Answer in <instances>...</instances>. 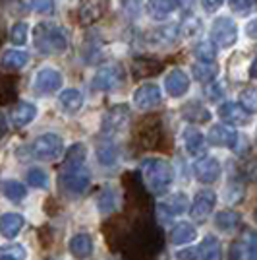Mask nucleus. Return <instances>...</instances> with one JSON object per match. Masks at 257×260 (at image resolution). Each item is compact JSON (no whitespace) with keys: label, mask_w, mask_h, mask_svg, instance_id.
<instances>
[{"label":"nucleus","mask_w":257,"mask_h":260,"mask_svg":"<svg viewBox=\"0 0 257 260\" xmlns=\"http://www.w3.org/2000/svg\"><path fill=\"white\" fill-rule=\"evenodd\" d=\"M33 43L43 54H62L68 49V35L54 22H39L33 29Z\"/></svg>","instance_id":"1"},{"label":"nucleus","mask_w":257,"mask_h":260,"mask_svg":"<svg viewBox=\"0 0 257 260\" xmlns=\"http://www.w3.org/2000/svg\"><path fill=\"white\" fill-rule=\"evenodd\" d=\"M141 171L145 177V183L153 194H164L170 188L174 181L172 165L162 157H149L141 163Z\"/></svg>","instance_id":"2"},{"label":"nucleus","mask_w":257,"mask_h":260,"mask_svg":"<svg viewBox=\"0 0 257 260\" xmlns=\"http://www.w3.org/2000/svg\"><path fill=\"white\" fill-rule=\"evenodd\" d=\"M62 152H64V142L58 134H53V132L41 134L31 144L33 157H37L41 161H54V159L60 157Z\"/></svg>","instance_id":"3"},{"label":"nucleus","mask_w":257,"mask_h":260,"mask_svg":"<svg viewBox=\"0 0 257 260\" xmlns=\"http://www.w3.org/2000/svg\"><path fill=\"white\" fill-rule=\"evenodd\" d=\"M58 184L70 196H81L91 184V173H89L85 165L79 167V169H72V171H60L58 173Z\"/></svg>","instance_id":"4"},{"label":"nucleus","mask_w":257,"mask_h":260,"mask_svg":"<svg viewBox=\"0 0 257 260\" xmlns=\"http://www.w3.org/2000/svg\"><path fill=\"white\" fill-rule=\"evenodd\" d=\"M126 78V72L122 64H116V62H110V64L101 66L93 76V82H91V87L97 89V91H112L116 89Z\"/></svg>","instance_id":"5"},{"label":"nucleus","mask_w":257,"mask_h":260,"mask_svg":"<svg viewBox=\"0 0 257 260\" xmlns=\"http://www.w3.org/2000/svg\"><path fill=\"white\" fill-rule=\"evenodd\" d=\"M211 41L217 47L228 49L238 41V25L232 18H217L211 23Z\"/></svg>","instance_id":"6"},{"label":"nucleus","mask_w":257,"mask_h":260,"mask_svg":"<svg viewBox=\"0 0 257 260\" xmlns=\"http://www.w3.org/2000/svg\"><path fill=\"white\" fill-rule=\"evenodd\" d=\"M64 78L62 74L56 70V68H51V66H45L41 68L37 74H35V80H33V87L37 93L41 95H47V93H54L58 91L60 86H62Z\"/></svg>","instance_id":"7"},{"label":"nucleus","mask_w":257,"mask_h":260,"mask_svg":"<svg viewBox=\"0 0 257 260\" xmlns=\"http://www.w3.org/2000/svg\"><path fill=\"white\" fill-rule=\"evenodd\" d=\"M161 87L157 84H143L134 91V105L140 111H149L161 103Z\"/></svg>","instance_id":"8"},{"label":"nucleus","mask_w":257,"mask_h":260,"mask_svg":"<svg viewBox=\"0 0 257 260\" xmlns=\"http://www.w3.org/2000/svg\"><path fill=\"white\" fill-rule=\"evenodd\" d=\"M215 204H217V196L213 190H199L190 206V214L195 221H203L213 214Z\"/></svg>","instance_id":"9"},{"label":"nucleus","mask_w":257,"mask_h":260,"mask_svg":"<svg viewBox=\"0 0 257 260\" xmlns=\"http://www.w3.org/2000/svg\"><path fill=\"white\" fill-rule=\"evenodd\" d=\"M219 117L230 126H244V124L249 122V111L242 107V103L226 101L219 107Z\"/></svg>","instance_id":"10"},{"label":"nucleus","mask_w":257,"mask_h":260,"mask_svg":"<svg viewBox=\"0 0 257 260\" xmlns=\"http://www.w3.org/2000/svg\"><path fill=\"white\" fill-rule=\"evenodd\" d=\"M130 120V109L126 105H116L108 109L105 119H103V130L105 134H116L122 128H126Z\"/></svg>","instance_id":"11"},{"label":"nucleus","mask_w":257,"mask_h":260,"mask_svg":"<svg viewBox=\"0 0 257 260\" xmlns=\"http://www.w3.org/2000/svg\"><path fill=\"white\" fill-rule=\"evenodd\" d=\"M193 173L195 179L203 184H213L221 177V163L215 157H201L193 165Z\"/></svg>","instance_id":"12"},{"label":"nucleus","mask_w":257,"mask_h":260,"mask_svg":"<svg viewBox=\"0 0 257 260\" xmlns=\"http://www.w3.org/2000/svg\"><path fill=\"white\" fill-rule=\"evenodd\" d=\"M164 89L170 98H182L190 89V76L180 68H174L168 72V76L164 78Z\"/></svg>","instance_id":"13"},{"label":"nucleus","mask_w":257,"mask_h":260,"mask_svg":"<svg viewBox=\"0 0 257 260\" xmlns=\"http://www.w3.org/2000/svg\"><path fill=\"white\" fill-rule=\"evenodd\" d=\"M207 140L213 146H219V148H236L238 132L230 124H215L213 128L209 130Z\"/></svg>","instance_id":"14"},{"label":"nucleus","mask_w":257,"mask_h":260,"mask_svg":"<svg viewBox=\"0 0 257 260\" xmlns=\"http://www.w3.org/2000/svg\"><path fill=\"white\" fill-rule=\"evenodd\" d=\"M159 208L166 216H182L190 210V200L184 192H174V194L166 196L164 200H161Z\"/></svg>","instance_id":"15"},{"label":"nucleus","mask_w":257,"mask_h":260,"mask_svg":"<svg viewBox=\"0 0 257 260\" xmlns=\"http://www.w3.org/2000/svg\"><path fill=\"white\" fill-rule=\"evenodd\" d=\"M108 6V0H83L81 8H79V16H81V23L89 25V23L97 22L105 8Z\"/></svg>","instance_id":"16"},{"label":"nucleus","mask_w":257,"mask_h":260,"mask_svg":"<svg viewBox=\"0 0 257 260\" xmlns=\"http://www.w3.org/2000/svg\"><path fill=\"white\" fill-rule=\"evenodd\" d=\"M180 0H147V12L153 20H166L172 12L178 10Z\"/></svg>","instance_id":"17"},{"label":"nucleus","mask_w":257,"mask_h":260,"mask_svg":"<svg viewBox=\"0 0 257 260\" xmlns=\"http://www.w3.org/2000/svg\"><path fill=\"white\" fill-rule=\"evenodd\" d=\"M35 117H37V107L33 103H29V101H20L16 107L12 109V115H10L12 124L18 126V128L29 124Z\"/></svg>","instance_id":"18"},{"label":"nucleus","mask_w":257,"mask_h":260,"mask_svg":"<svg viewBox=\"0 0 257 260\" xmlns=\"http://www.w3.org/2000/svg\"><path fill=\"white\" fill-rule=\"evenodd\" d=\"M83 105V93L79 89H64L58 98V107L64 111L66 115H75Z\"/></svg>","instance_id":"19"},{"label":"nucleus","mask_w":257,"mask_h":260,"mask_svg":"<svg viewBox=\"0 0 257 260\" xmlns=\"http://www.w3.org/2000/svg\"><path fill=\"white\" fill-rule=\"evenodd\" d=\"M23 223H25V219L20 214H14V212L4 214V216H0V233L6 239L18 237L20 231L23 229Z\"/></svg>","instance_id":"20"},{"label":"nucleus","mask_w":257,"mask_h":260,"mask_svg":"<svg viewBox=\"0 0 257 260\" xmlns=\"http://www.w3.org/2000/svg\"><path fill=\"white\" fill-rule=\"evenodd\" d=\"M70 252L74 258L83 260L93 252V239L87 233H75L74 237L70 239Z\"/></svg>","instance_id":"21"},{"label":"nucleus","mask_w":257,"mask_h":260,"mask_svg":"<svg viewBox=\"0 0 257 260\" xmlns=\"http://www.w3.org/2000/svg\"><path fill=\"white\" fill-rule=\"evenodd\" d=\"M184 146L190 155L199 157L201 153H205V136L197 128L190 126L184 130Z\"/></svg>","instance_id":"22"},{"label":"nucleus","mask_w":257,"mask_h":260,"mask_svg":"<svg viewBox=\"0 0 257 260\" xmlns=\"http://www.w3.org/2000/svg\"><path fill=\"white\" fill-rule=\"evenodd\" d=\"M85 157H87L85 146H83V144H74V146L68 150V153H66L64 161L60 165V171H72V169L83 167Z\"/></svg>","instance_id":"23"},{"label":"nucleus","mask_w":257,"mask_h":260,"mask_svg":"<svg viewBox=\"0 0 257 260\" xmlns=\"http://www.w3.org/2000/svg\"><path fill=\"white\" fill-rule=\"evenodd\" d=\"M199 260H223V249L219 239H215L213 235H207L199 245Z\"/></svg>","instance_id":"24"},{"label":"nucleus","mask_w":257,"mask_h":260,"mask_svg":"<svg viewBox=\"0 0 257 260\" xmlns=\"http://www.w3.org/2000/svg\"><path fill=\"white\" fill-rule=\"evenodd\" d=\"M195 237H197L195 228H193L192 223H186V221L174 225V229H172L170 235H168L172 245H188V243H192Z\"/></svg>","instance_id":"25"},{"label":"nucleus","mask_w":257,"mask_h":260,"mask_svg":"<svg viewBox=\"0 0 257 260\" xmlns=\"http://www.w3.org/2000/svg\"><path fill=\"white\" fill-rule=\"evenodd\" d=\"M178 25L176 23H170V25H164V27H159V29H153L151 33V41L157 45H161V47H168V45L176 43V39H178Z\"/></svg>","instance_id":"26"},{"label":"nucleus","mask_w":257,"mask_h":260,"mask_svg":"<svg viewBox=\"0 0 257 260\" xmlns=\"http://www.w3.org/2000/svg\"><path fill=\"white\" fill-rule=\"evenodd\" d=\"M27 60H29V54L27 53L10 49V51H6V53L2 54L0 64H2V68H6V70H22L23 66L27 64Z\"/></svg>","instance_id":"27"},{"label":"nucleus","mask_w":257,"mask_h":260,"mask_svg":"<svg viewBox=\"0 0 257 260\" xmlns=\"http://www.w3.org/2000/svg\"><path fill=\"white\" fill-rule=\"evenodd\" d=\"M192 74L197 82L209 84V82H215V78L219 74V66L215 64V62H203V60H199V62H195L192 66Z\"/></svg>","instance_id":"28"},{"label":"nucleus","mask_w":257,"mask_h":260,"mask_svg":"<svg viewBox=\"0 0 257 260\" xmlns=\"http://www.w3.org/2000/svg\"><path fill=\"white\" fill-rule=\"evenodd\" d=\"M215 225L225 233H230L240 225V214L234 210H223L215 216Z\"/></svg>","instance_id":"29"},{"label":"nucleus","mask_w":257,"mask_h":260,"mask_svg":"<svg viewBox=\"0 0 257 260\" xmlns=\"http://www.w3.org/2000/svg\"><path fill=\"white\" fill-rule=\"evenodd\" d=\"M97 157H99V161L103 163V165H114L118 159V148L112 144V142H103V144H99L97 146Z\"/></svg>","instance_id":"30"},{"label":"nucleus","mask_w":257,"mask_h":260,"mask_svg":"<svg viewBox=\"0 0 257 260\" xmlns=\"http://www.w3.org/2000/svg\"><path fill=\"white\" fill-rule=\"evenodd\" d=\"M97 206H99V210H101V214H103V216L112 214L118 206L116 192H114V190H110V188L103 190V192L99 194V198H97Z\"/></svg>","instance_id":"31"},{"label":"nucleus","mask_w":257,"mask_h":260,"mask_svg":"<svg viewBox=\"0 0 257 260\" xmlns=\"http://www.w3.org/2000/svg\"><path fill=\"white\" fill-rule=\"evenodd\" d=\"M2 192L12 202H20V200H23L27 196V188L20 181H6V183L2 184Z\"/></svg>","instance_id":"32"},{"label":"nucleus","mask_w":257,"mask_h":260,"mask_svg":"<svg viewBox=\"0 0 257 260\" xmlns=\"http://www.w3.org/2000/svg\"><path fill=\"white\" fill-rule=\"evenodd\" d=\"M184 117L192 122H207L211 119V113L199 103H190L184 107Z\"/></svg>","instance_id":"33"},{"label":"nucleus","mask_w":257,"mask_h":260,"mask_svg":"<svg viewBox=\"0 0 257 260\" xmlns=\"http://www.w3.org/2000/svg\"><path fill=\"white\" fill-rule=\"evenodd\" d=\"M193 54L203 62H215L217 58V45L213 41H199L193 49Z\"/></svg>","instance_id":"34"},{"label":"nucleus","mask_w":257,"mask_h":260,"mask_svg":"<svg viewBox=\"0 0 257 260\" xmlns=\"http://www.w3.org/2000/svg\"><path fill=\"white\" fill-rule=\"evenodd\" d=\"M27 183L29 186H35V188H47L49 186V177L45 173L43 169H39V167H33L27 171Z\"/></svg>","instance_id":"35"},{"label":"nucleus","mask_w":257,"mask_h":260,"mask_svg":"<svg viewBox=\"0 0 257 260\" xmlns=\"http://www.w3.org/2000/svg\"><path fill=\"white\" fill-rule=\"evenodd\" d=\"M240 103L242 107L249 113H257V89L255 87H247L240 93Z\"/></svg>","instance_id":"36"},{"label":"nucleus","mask_w":257,"mask_h":260,"mask_svg":"<svg viewBox=\"0 0 257 260\" xmlns=\"http://www.w3.org/2000/svg\"><path fill=\"white\" fill-rule=\"evenodd\" d=\"M27 31H29V27H27L25 22L14 23L10 29V41L14 45H23L27 41Z\"/></svg>","instance_id":"37"},{"label":"nucleus","mask_w":257,"mask_h":260,"mask_svg":"<svg viewBox=\"0 0 257 260\" xmlns=\"http://www.w3.org/2000/svg\"><path fill=\"white\" fill-rule=\"evenodd\" d=\"M120 10L124 12L130 20H136L141 14V0H120Z\"/></svg>","instance_id":"38"},{"label":"nucleus","mask_w":257,"mask_h":260,"mask_svg":"<svg viewBox=\"0 0 257 260\" xmlns=\"http://www.w3.org/2000/svg\"><path fill=\"white\" fill-rule=\"evenodd\" d=\"M230 10L236 14H249L257 8V0H228Z\"/></svg>","instance_id":"39"},{"label":"nucleus","mask_w":257,"mask_h":260,"mask_svg":"<svg viewBox=\"0 0 257 260\" xmlns=\"http://www.w3.org/2000/svg\"><path fill=\"white\" fill-rule=\"evenodd\" d=\"M25 249L22 245H6V247H0V256H8V258L14 260H25Z\"/></svg>","instance_id":"40"},{"label":"nucleus","mask_w":257,"mask_h":260,"mask_svg":"<svg viewBox=\"0 0 257 260\" xmlns=\"http://www.w3.org/2000/svg\"><path fill=\"white\" fill-rule=\"evenodd\" d=\"M201 29V22L197 20V18H193V16H188L182 23V33L186 37H192L195 33Z\"/></svg>","instance_id":"41"},{"label":"nucleus","mask_w":257,"mask_h":260,"mask_svg":"<svg viewBox=\"0 0 257 260\" xmlns=\"http://www.w3.org/2000/svg\"><path fill=\"white\" fill-rule=\"evenodd\" d=\"M31 8L39 14H51L54 10V0H31Z\"/></svg>","instance_id":"42"},{"label":"nucleus","mask_w":257,"mask_h":260,"mask_svg":"<svg viewBox=\"0 0 257 260\" xmlns=\"http://www.w3.org/2000/svg\"><path fill=\"white\" fill-rule=\"evenodd\" d=\"M244 175L247 177V181L257 183V159H249V161L244 165Z\"/></svg>","instance_id":"43"},{"label":"nucleus","mask_w":257,"mask_h":260,"mask_svg":"<svg viewBox=\"0 0 257 260\" xmlns=\"http://www.w3.org/2000/svg\"><path fill=\"white\" fill-rule=\"evenodd\" d=\"M223 4H225V0H201V6H203V10L209 12V14H215V12L219 10Z\"/></svg>","instance_id":"44"},{"label":"nucleus","mask_w":257,"mask_h":260,"mask_svg":"<svg viewBox=\"0 0 257 260\" xmlns=\"http://www.w3.org/2000/svg\"><path fill=\"white\" fill-rule=\"evenodd\" d=\"M207 98L211 99V101L221 99L223 98V87L219 86V84H211V86L207 87Z\"/></svg>","instance_id":"45"},{"label":"nucleus","mask_w":257,"mask_h":260,"mask_svg":"<svg viewBox=\"0 0 257 260\" xmlns=\"http://www.w3.org/2000/svg\"><path fill=\"white\" fill-rule=\"evenodd\" d=\"M176 260H197V254H195V250L186 249V250L176 252Z\"/></svg>","instance_id":"46"},{"label":"nucleus","mask_w":257,"mask_h":260,"mask_svg":"<svg viewBox=\"0 0 257 260\" xmlns=\"http://www.w3.org/2000/svg\"><path fill=\"white\" fill-rule=\"evenodd\" d=\"M246 35L247 37H251V39H257V18H253V20H249V22H247Z\"/></svg>","instance_id":"47"},{"label":"nucleus","mask_w":257,"mask_h":260,"mask_svg":"<svg viewBox=\"0 0 257 260\" xmlns=\"http://www.w3.org/2000/svg\"><path fill=\"white\" fill-rule=\"evenodd\" d=\"M247 258L249 260H257V237L251 239L249 243V250H247Z\"/></svg>","instance_id":"48"},{"label":"nucleus","mask_w":257,"mask_h":260,"mask_svg":"<svg viewBox=\"0 0 257 260\" xmlns=\"http://www.w3.org/2000/svg\"><path fill=\"white\" fill-rule=\"evenodd\" d=\"M6 132H8V124H6V119H4V115L0 113V138H2Z\"/></svg>","instance_id":"49"},{"label":"nucleus","mask_w":257,"mask_h":260,"mask_svg":"<svg viewBox=\"0 0 257 260\" xmlns=\"http://www.w3.org/2000/svg\"><path fill=\"white\" fill-rule=\"evenodd\" d=\"M249 76L255 78V80H257V56L253 58V62H251V66H249Z\"/></svg>","instance_id":"50"},{"label":"nucleus","mask_w":257,"mask_h":260,"mask_svg":"<svg viewBox=\"0 0 257 260\" xmlns=\"http://www.w3.org/2000/svg\"><path fill=\"white\" fill-rule=\"evenodd\" d=\"M180 2H182L184 8H188V10H190V8H193V4H195V0H180Z\"/></svg>","instance_id":"51"},{"label":"nucleus","mask_w":257,"mask_h":260,"mask_svg":"<svg viewBox=\"0 0 257 260\" xmlns=\"http://www.w3.org/2000/svg\"><path fill=\"white\" fill-rule=\"evenodd\" d=\"M0 260H14V258H8V256H0Z\"/></svg>","instance_id":"52"},{"label":"nucleus","mask_w":257,"mask_h":260,"mask_svg":"<svg viewBox=\"0 0 257 260\" xmlns=\"http://www.w3.org/2000/svg\"><path fill=\"white\" fill-rule=\"evenodd\" d=\"M255 221H257V210H255Z\"/></svg>","instance_id":"53"}]
</instances>
